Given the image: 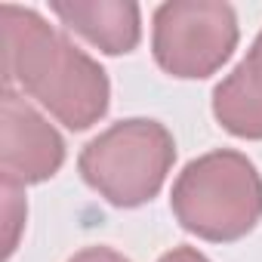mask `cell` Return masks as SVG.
Returning a JSON list of instances; mask_svg holds the SVG:
<instances>
[{
  "label": "cell",
  "instance_id": "cell-1",
  "mask_svg": "<svg viewBox=\"0 0 262 262\" xmlns=\"http://www.w3.org/2000/svg\"><path fill=\"white\" fill-rule=\"evenodd\" d=\"M4 86L37 99L68 129H90L108 111L105 68L56 31L37 10L4 4Z\"/></svg>",
  "mask_w": 262,
  "mask_h": 262
},
{
  "label": "cell",
  "instance_id": "cell-2",
  "mask_svg": "<svg viewBox=\"0 0 262 262\" xmlns=\"http://www.w3.org/2000/svg\"><path fill=\"white\" fill-rule=\"evenodd\" d=\"M170 207L185 231L213 244H231L262 219V176L247 155L216 148L176 176Z\"/></svg>",
  "mask_w": 262,
  "mask_h": 262
},
{
  "label": "cell",
  "instance_id": "cell-3",
  "mask_svg": "<svg viewBox=\"0 0 262 262\" xmlns=\"http://www.w3.org/2000/svg\"><path fill=\"white\" fill-rule=\"evenodd\" d=\"M176 161L170 129L148 117H129L111 123L90 139L77 158L83 182L114 207H142L167 182Z\"/></svg>",
  "mask_w": 262,
  "mask_h": 262
},
{
  "label": "cell",
  "instance_id": "cell-4",
  "mask_svg": "<svg viewBox=\"0 0 262 262\" xmlns=\"http://www.w3.org/2000/svg\"><path fill=\"white\" fill-rule=\"evenodd\" d=\"M237 47V16L219 0H170L155 10V62L179 80L216 74Z\"/></svg>",
  "mask_w": 262,
  "mask_h": 262
},
{
  "label": "cell",
  "instance_id": "cell-5",
  "mask_svg": "<svg viewBox=\"0 0 262 262\" xmlns=\"http://www.w3.org/2000/svg\"><path fill=\"white\" fill-rule=\"evenodd\" d=\"M65 164V142L56 126L34 111L25 96L4 86L0 102V173L16 185H37L59 173Z\"/></svg>",
  "mask_w": 262,
  "mask_h": 262
},
{
  "label": "cell",
  "instance_id": "cell-6",
  "mask_svg": "<svg viewBox=\"0 0 262 262\" xmlns=\"http://www.w3.org/2000/svg\"><path fill=\"white\" fill-rule=\"evenodd\" d=\"M50 10L59 22L99 47L105 56H126L139 47L142 16L136 4H114V0H56Z\"/></svg>",
  "mask_w": 262,
  "mask_h": 262
},
{
  "label": "cell",
  "instance_id": "cell-7",
  "mask_svg": "<svg viewBox=\"0 0 262 262\" xmlns=\"http://www.w3.org/2000/svg\"><path fill=\"white\" fill-rule=\"evenodd\" d=\"M213 117L237 139H262V47L253 43L213 90Z\"/></svg>",
  "mask_w": 262,
  "mask_h": 262
},
{
  "label": "cell",
  "instance_id": "cell-8",
  "mask_svg": "<svg viewBox=\"0 0 262 262\" xmlns=\"http://www.w3.org/2000/svg\"><path fill=\"white\" fill-rule=\"evenodd\" d=\"M25 216H28V207H25V198H22V185L16 182H7L4 179V259H10L19 247V234L25 228Z\"/></svg>",
  "mask_w": 262,
  "mask_h": 262
},
{
  "label": "cell",
  "instance_id": "cell-9",
  "mask_svg": "<svg viewBox=\"0 0 262 262\" xmlns=\"http://www.w3.org/2000/svg\"><path fill=\"white\" fill-rule=\"evenodd\" d=\"M68 262H129L123 253L111 250V247H83L80 253H74Z\"/></svg>",
  "mask_w": 262,
  "mask_h": 262
},
{
  "label": "cell",
  "instance_id": "cell-10",
  "mask_svg": "<svg viewBox=\"0 0 262 262\" xmlns=\"http://www.w3.org/2000/svg\"><path fill=\"white\" fill-rule=\"evenodd\" d=\"M158 262H210L204 253H198L194 247H176V250H170V253H164Z\"/></svg>",
  "mask_w": 262,
  "mask_h": 262
},
{
  "label": "cell",
  "instance_id": "cell-11",
  "mask_svg": "<svg viewBox=\"0 0 262 262\" xmlns=\"http://www.w3.org/2000/svg\"><path fill=\"white\" fill-rule=\"evenodd\" d=\"M253 43H256V47H262V31L256 34V40H253Z\"/></svg>",
  "mask_w": 262,
  "mask_h": 262
}]
</instances>
